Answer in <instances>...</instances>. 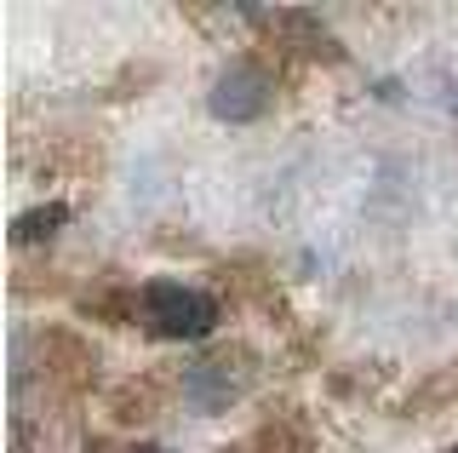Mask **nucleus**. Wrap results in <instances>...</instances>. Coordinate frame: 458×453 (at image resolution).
Here are the masks:
<instances>
[{
    "label": "nucleus",
    "mask_w": 458,
    "mask_h": 453,
    "mask_svg": "<svg viewBox=\"0 0 458 453\" xmlns=\"http://www.w3.org/2000/svg\"><path fill=\"white\" fill-rule=\"evenodd\" d=\"M276 104V75L258 58H229L218 69V81L207 87V115L224 126H252L264 121V109Z\"/></svg>",
    "instance_id": "f03ea898"
},
{
    "label": "nucleus",
    "mask_w": 458,
    "mask_h": 453,
    "mask_svg": "<svg viewBox=\"0 0 458 453\" xmlns=\"http://www.w3.org/2000/svg\"><path fill=\"white\" fill-rule=\"evenodd\" d=\"M252 385V356L247 350H200V356L183 367V402L195 414H224L235 407Z\"/></svg>",
    "instance_id": "7ed1b4c3"
},
{
    "label": "nucleus",
    "mask_w": 458,
    "mask_h": 453,
    "mask_svg": "<svg viewBox=\"0 0 458 453\" xmlns=\"http://www.w3.org/2000/svg\"><path fill=\"white\" fill-rule=\"evenodd\" d=\"M57 224H64V207H35V218H23L18 230H12V242H35V235H52Z\"/></svg>",
    "instance_id": "20e7f679"
},
{
    "label": "nucleus",
    "mask_w": 458,
    "mask_h": 453,
    "mask_svg": "<svg viewBox=\"0 0 458 453\" xmlns=\"http://www.w3.org/2000/svg\"><path fill=\"white\" fill-rule=\"evenodd\" d=\"M138 316L155 338H183V345H195V338H207L218 328V299L200 293V287H183V281H149V287L138 293Z\"/></svg>",
    "instance_id": "f257e3e1"
}]
</instances>
